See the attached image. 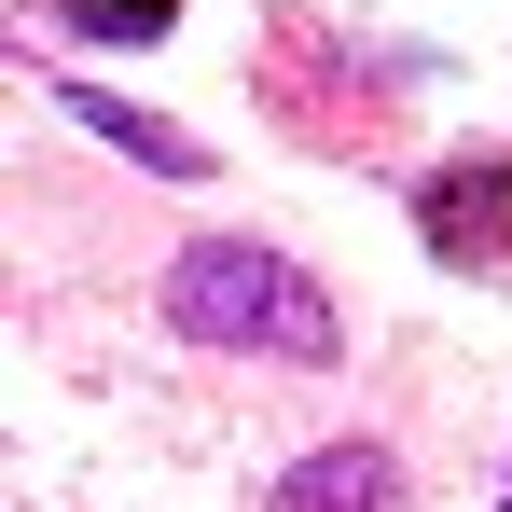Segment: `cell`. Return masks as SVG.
I'll return each instance as SVG.
<instances>
[{
	"instance_id": "7a4b0ae2",
	"label": "cell",
	"mask_w": 512,
	"mask_h": 512,
	"mask_svg": "<svg viewBox=\"0 0 512 512\" xmlns=\"http://www.w3.org/2000/svg\"><path fill=\"white\" fill-rule=\"evenodd\" d=\"M416 222H429V250L499 263V277H512V167H443V180L416 194Z\"/></svg>"
},
{
	"instance_id": "277c9868",
	"label": "cell",
	"mask_w": 512,
	"mask_h": 512,
	"mask_svg": "<svg viewBox=\"0 0 512 512\" xmlns=\"http://www.w3.org/2000/svg\"><path fill=\"white\" fill-rule=\"evenodd\" d=\"M70 125H97L111 153H139V167H167V180H194V167H208L180 125H153V111H125V97H97V84H70Z\"/></svg>"
},
{
	"instance_id": "3957f363",
	"label": "cell",
	"mask_w": 512,
	"mask_h": 512,
	"mask_svg": "<svg viewBox=\"0 0 512 512\" xmlns=\"http://www.w3.org/2000/svg\"><path fill=\"white\" fill-rule=\"evenodd\" d=\"M263 512H402V457L388 443H319V457H291V485Z\"/></svg>"
},
{
	"instance_id": "6da1fadb",
	"label": "cell",
	"mask_w": 512,
	"mask_h": 512,
	"mask_svg": "<svg viewBox=\"0 0 512 512\" xmlns=\"http://www.w3.org/2000/svg\"><path fill=\"white\" fill-rule=\"evenodd\" d=\"M167 333L180 346H263V360H291V374H333V305H319V277L305 263L250 250V236H208V250L167 263Z\"/></svg>"
},
{
	"instance_id": "5b68a950",
	"label": "cell",
	"mask_w": 512,
	"mask_h": 512,
	"mask_svg": "<svg viewBox=\"0 0 512 512\" xmlns=\"http://www.w3.org/2000/svg\"><path fill=\"white\" fill-rule=\"evenodd\" d=\"M180 0H56V28H97V42H111V28H167Z\"/></svg>"
},
{
	"instance_id": "8992f818",
	"label": "cell",
	"mask_w": 512,
	"mask_h": 512,
	"mask_svg": "<svg viewBox=\"0 0 512 512\" xmlns=\"http://www.w3.org/2000/svg\"><path fill=\"white\" fill-rule=\"evenodd\" d=\"M499 512H512V499H499Z\"/></svg>"
}]
</instances>
